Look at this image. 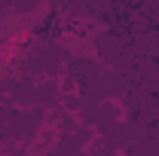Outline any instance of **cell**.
Instances as JSON below:
<instances>
[{"instance_id":"3","label":"cell","mask_w":159,"mask_h":156,"mask_svg":"<svg viewBox=\"0 0 159 156\" xmlns=\"http://www.w3.org/2000/svg\"><path fill=\"white\" fill-rule=\"evenodd\" d=\"M122 156H159V144L150 138H138L122 150Z\"/></svg>"},{"instance_id":"1","label":"cell","mask_w":159,"mask_h":156,"mask_svg":"<svg viewBox=\"0 0 159 156\" xmlns=\"http://www.w3.org/2000/svg\"><path fill=\"white\" fill-rule=\"evenodd\" d=\"M67 49L58 43H43L25 58V77H55L67 67Z\"/></svg>"},{"instance_id":"2","label":"cell","mask_w":159,"mask_h":156,"mask_svg":"<svg viewBox=\"0 0 159 156\" xmlns=\"http://www.w3.org/2000/svg\"><path fill=\"white\" fill-rule=\"evenodd\" d=\"M98 74H101V64H95L92 58H70L64 67V80H67L70 89H77V95L86 92L98 80Z\"/></svg>"}]
</instances>
